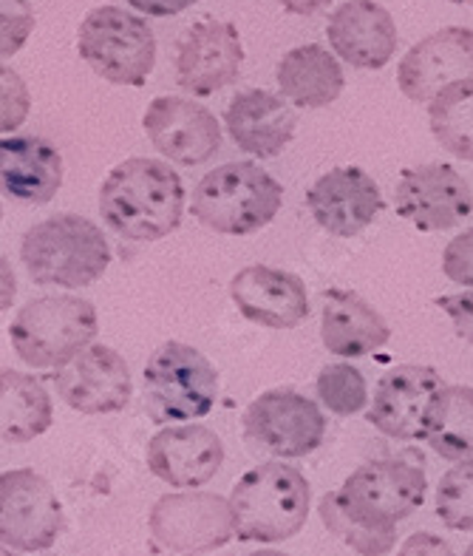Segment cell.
Returning a JSON list of instances; mask_svg holds the SVG:
<instances>
[{"label": "cell", "instance_id": "obj_1", "mask_svg": "<svg viewBox=\"0 0 473 556\" xmlns=\"http://www.w3.org/2000/svg\"><path fill=\"white\" fill-rule=\"evenodd\" d=\"M105 225L128 242H159L182 225L184 185L168 162L131 156L100 188Z\"/></svg>", "mask_w": 473, "mask_h": 556}, {"label": "cell", "instance_id": "obj_2", "mask_svg": "<svg viewBox=\"0 0 473 556\" xmlns=\"http://www.w3.org/2000/svg\"><path fill=\"white\" fill-rule=\"evenodd\" d=\"M21 258L35 285L77 290L94 285L108 270L111 248L94 222L77 213H60L26 230Z\"/></svg>", "mask_w": 473, "mask_h": 556}, {"label": "cell", "instance_id": "obj_3", "mask_svg": "<svg viewBox=\"0 0 473 556\" xmlns=\"http://www.w3.org/2000/svg\"><path fill=\"white\" fill-rule=\"evenodd\" d=\"M309 483L290 463H261L233 485L235 536L241 542H284L309 517Z\"/></svg>", "mask_w": 473, "mask_h": 556}, {"label": "cell", "instance_id": "obj_4", "mask_svg": "<svg viewBox=\"0 0 473 556\" xmlns=\"http://www.w3.org/2000/svg\"><path fill=\"white\" fill-rule=\"evenodd\" d=\"M284 188L255 162H227L204 174L193 191V216L221 236H250L270 225Z\"/></svg>", "mask_w": 473, "mask_h": 556}, {"label": "cell", "instance_id": "obj_5", "mask_svg": "<svg viewBox=\"0 0 473 556\" xmlns=\"http://www.w3.org/2000/svg\"><path fill=\"white\" fill-rule=\"evenodd\" d=\"M100 332L97 309L77 295H40L23 304L9 327L17 358L31 369H66Z\"/></svg>", "mask_w": 473, "mask_h": 556}, {"label": "cell", "instance_id": "obj_6", "mask_svg": "<svg viewBox=\"0 0 473 556\" xmlns=\"http://www.w3.org/2000/svg\"><path fill=\"white\" fill-rule=\"evenodd\" d=\"M77 49L91 72L114 86H145L156 66L153 29L119 7L91 9L77 31Z\"/></svg>", "mask_w": 473, "mask_h": 556}, {"label": "cell", "instance_id": "obj_7", "mask_svg": "<svg viewBox=\"0 0 473 556\" xmlns=\"http://www.w3.org/2000/svg\"><path fill=\"white\" fill-rule=\"evenodd\" d=\"M219 397V372L182 341H168L145 364V409L153 424L210 415Z\"/></svg>", "mask_w": 473, "mask_h": 556}, {"label": "cell", "instance_id": "obj_8", "mask_svg": "<svg viewBox=\"0 0 473 556\" xmlns=\"http://www.w3.org/2000/svg\"><path fill=\"white\" fill-rule=\"evenodd\" d=\"M429 480L420 463L369 460L337 489L341 508L351 520L374 531H394L397 522L425 503Z\"/></svg>", "mask_w": 473, "mask_h": 556}, {"label": "cell", "instance_id": "obj_9", "mask_svg": "<svg viewBox=\"0 0 473 556\" xmlns=\"http://www.w3.org/2000/svg\"><path fill=\"white\" fill-rule=\"evenodd\" d=\"M153 540L182 556H202L225 548L235 536L230 500L213 491H179L156 500L148 517Z\"/></svg>", "mask_w": 473, "mask_h": 556}, {"label": "cell", "instance_id": "obj_10", "mask_svg": "<svg viewBox=\"0 0 473 556\" xmlns=\"http://www.w3.org/2000/svg\"><path fill=\"white\" fill-rule=\"evenodd\" d=\"M63 505L43 475L12 469L0 477V542L15 554L49 551L63 534Z\"/></svg>", "mask_w": 473, "mask_h": 556}, {"label": "cell", "instance_id": "obj_11", "mask_svg": "<svg viewBox=\"0 0 473 556\" xmlns=\"http://www.w3.org/2000/svg\"><path fill=\"white\" fill-rule=\"evenodd\" d=\"M244 440L272 457H306L323 443L327 417L318 403L295 389H270L244 412Z\"/></svg>", "mask_w": 473, "mask_h": 556}, {"label": "cell", "instance_id": "obj_12", "mask_svg": "<svg viewBox=\"0 0 473 556\" xmlns=\"http://www.w3.org/2000/svg\"><path fill=\"white\" fill-rule=\"evenodd\" d=\"M397 213L423 233L451 230L473 213V191L465 176L445 162L406 168L394 191Z\"/></svg>", "mask_w": 473, "mask_h": 556}, {"label": "cell", "instance_id": "obj_13", "mask_svg": "<svg viewBox=\"0 0 473 556\" xmlns=\"http://www.w3.org/2000/svg\"><path fill=\"white\" fill-rule=\"evenodd\" d=\"M244 63L239 29L227 21L193 23L176 49V83L193 97H210L233 86Z\"/></svg>", "mask_w": 473, "mask_h": 556}, {"label": "cell", "instance_id": "obj_14", "mask_svg": "<svg viewBox=\"0 0 473 556\" xmlns=\"http://www.w3.org/2000/svg\"><path fill=\"white\" fill-rule=\"evenodd\" d=\"M400 91L411 103H431L457 83H473V29L448 26L408 49L397 66Z\"/></svg>", "mask_w": 473, "mask_h": 556}, {"label": "cell", "instance_id": "obj_15", "mask_svg": "<svg viewBox=\"0 0 473 556\" xmlns=\"http://www.w3.org/2000/svg\"><path fill=\"white\" fill-rule=\"evenodd\" d=\"M445 389L434 366L400 364L388 369L374 389L366 420L394 440H425V424L434 397Z\"/></svg>", "mask_w": 473, "mask_h": 556}, {"label": "cell", "instance_id": "obj_16", "mask_svg": "<svg viewBox=\"0 0 473 556\" xmlns=\"http://www.w3.org/2000/svg\"><path fill=\"white\" fill-rule=\"evenodd\" d=\"M142 125L153 148L184 168L202 165L221 148V125L216 114L184 97L151 100Z\"/></svg>", "mask_w": 473, "mask_h": 556}, {"label": "cell", "instance_id": "obj_17", "mask_svg": "<svg viewBox=\"0 0 473 556\" xmlns=\"http://www.w3.org/2000/svg\"><path fill=\"white\" fill-rule=\"evenodd\" d=\"M54 383L63 403L80 415H111L125 409L133 395L128 364L117 350L105 344L88 346L80 358L60 369Z\"/></svg>", "mask_w": 473, "mask_h": 556}, {"label": "cell", "instance_id": "obj_18", "mask_svg": "<svg viewBox=\"0 0 473 556\" xmlns=\"http://www.w3.org/2000/svg\"><path fill=\"white\" fill-rule=\"evenodd\" d=\"M306 205L327 233L351 239L378 219L383 211V193L372 174L346 165L323 174L306 193Z\"/></svg>", "mask_w": 473, "mask_h": 556}, {"label": "cell", "instance_id": "obj_19", "mask_svg": "<svg viewBox=\"0 0 473 556\" xmlns=\"http://www.w3.org/2000/svg\"><path fill=\"white\" fill-rule=\"evenodd\" d=\"M230 295L247 321L267 330H292L309 315L306 285L295 273L250 264L230 281Z\"/></svg>", "mask_w": 473, "mask_h": 556}, {"label": "cell", "instance_id": "obj_20", "mask_svg": "<svg viewBox=\"0 0 473 556\" xmlns=\"http://www.w3.org/2000/svg\"><path fill=\"white\" fill-rule=\"evenodd\" d=\"M225 463V443L202 424L170 426L148 443V469L176 489L210 483Z\"/></svg>", "mask_w": 473, "mask_h": 556}, {"label": "cell", "instance_id": "obj_21", "mask_svg": "<svg viewBox=\"0 0 473 556\" xmlns=\"http://www.w3.org/2000/svg\"><path fill=\"white\" fill-rule=\"evenodd\" d=\"M327 37L335 54L355 68L378 72L397 52V23L374 0H346L332 12Z\"/></svg>", "mask_w": 473, "mask_h": 556}, {"label": "cell", "instance_id": "obj_22", "mask_svg": "<svg viewBox=\"0 0 473 556\" xmlns=\"http://www.w3.org/2000/svg\"><path fill=\"white\" fill-rule=\"evenodd\" d=\"M225 125L241 151L258 160H272L292 142L298 117L281 94L250 88L230 100L225 111Z\"/></svg>", "mask_w": 473, "mask_h": 556}, {"label": "cell", "instance_id": "obj_23", "mask_svg": "<svg viewBox=\"0 0 473 556\" xmlns=\"http://www.w3.org/2000/svg\"><path fill=\"white\" fill-rule=\"evenodd\" d=\"M3 191L26 205H46L63 185V156L43 137H7L0 142Z\"/></svg>", "mask_w": 473, "mask_h": 556}, {"label": "cell", "instance_id": "obj_24", "mask_svg": "<svg viewBox=\"0 0 473 556\" xmlns=\"http://www.w3.org/2000/svg\"><path fill=\"white\" fill-rule=\"evenodd\" d=\"M321 338L323 346L341 358H360L386 344L392 330L363 295L332 287L323 293Z\"/></svg>", "mask_w": 473, "mask_h": 556}, {"label": "cell", "instance_id": "obj_25", "mask_svg": "<svg viewBox=\"0 0 473 556\" xmlns=\"http://www.w3.org/2000/svg\"><path fill=\"white\" fill-rule=\"evenodd\" d=\"M276 77L281 94L298 109H327L346 86L335 54H329V49L318 43H306L286 52L278 63Z\"/></svg>", "mask_w": 473, "mask_h": 556}, {"label": "cell", "instance_id": "obj_26", "mask_svg": "<svg viewBox=\"0 0 473 556\" xmlns=\"http://www.w3.org/2000/svg\"><path fill=\"white\" fill-rule=\"evenodd\" d=\"M54 420L49 392L31 375L3 369L0 372V432L7 443H29Z\"/></svg>", "mask_w": 473, "mask_h": 556}, {"label": "cell", "instance_id": "obj_27", "mask_svg": "<svg viewBox=\"0 0 473 556\" xmlns=\"http://www.w3.org/2000/svg\"><path fill=\"white\" fill-rule=\"evenodd\" d=\"M429 446L451 463H473V389L445 387L429 409Z\"/></svg>", "mask_w": 473, "mask_h": 556}, {"label": "cell", "instance_id": "obj_28", "mask_svg": "<svg viewBox=\"0 0 473 556\" xmlns=\"http://www.w3.org/2000/svg\"><path fill=\"white\" fill-rule=\"evenodd\" d=\"M431 131L457 160L473 162V83H457L439 91L429 105Z\"/></svg>", "mask_w": 473, "mask_h": 556}, {"label": "cell", "instance_id": "obj_29", "mask_svg": "<svg viewBox=\"0 0 473 556\" xmlns=\"http://www.w3.org/2000/svg\"><path fill=\"white\" fill-rule=\"evenodd\" d=\"M318 511H321L323 526H327L343 545H349V548L360 556H386L388 551L394 548V542H397V531H374V528H366L360 526V522L351 520L349 514L341 508L337 491L323 494Z\"/></svg>", "mask_w": 473, "mask_h": 556}, {"label": "cell", "instance_id": "obj_30", "mask_svg": "<svg viewBox=\"0 0 473 556\" xmlns=\"http://www.w3.org/2000/svg\"><path fill=\"white\" fill-rule=\"evenodd\" d=\"M318 397L332 415L351 417L369 401V387L357 366L329 364L318 375Z\"/></svg>", "mask_w": 473, "mask_h": 556}, {"label": "cell", "instance_id": "obj_31", "mask_svg": "<svg viewBox=\"0 0 473 556\" xmlns=\"http://www.w3.org/2000/svg\"><path fill=\"white\" fill-rule=\"evenodd\" d=\"M437 517L451 531H473V463L445 471L437 485Z\"/></svg>", "mask_w": 473, "mask_h": 556}, {"label": "cell", "instance_id": "obj_32", "mask_svg": "<svg viewBox=\"0 0 473 556\" xmlns=\"http://www.w3.org/2000/svg\"><path fill=\"white\" fill-rule=\"evenodd\" d=\"M3 37H0V52L3 58L21 52V46L29 40L35 29V12L26 0H3Z\"/></svg>", "mask_w": 473, "mask_h": 556}, {"label": "cell", "instance_id": "obj_33", "mask_svg": "<svg viewBox=\"0 0 473 556\" xmlns=\"http://www.w3.org/2000/svg\"><path fill=\"white\" fill-rule=\"evenodd\" d=\"M443 273L453 285L473 287V227L448 242L443 253Z\"/></svg>", "mask_w": 473, "mask_h": 556}, {"label": "cell", "instance_id": "obj_34", "mask_svg": "<svg viewBox=\"0 0 473 556\" xmlns=\"http://www.w3.org/2000/svg\"><path fill=\"white\" fill-rule=\"evenodd\" d=\"M0 77H3V123L0 128L3 134H12L29 114V88L9 66H3Z\"/></svg>", "mask_w": 473, "mask_h": 556}, {"label": "cell", "instance_id": "obj_35", "mask_svg": "<svg viewBox=\"0 0 473 556\" xmlns=\"http://www.w3.org/2000/svg\"><path fill=\"white\" fill-rule=\"evenodd\" d=\"M434 304L451 315L453 332H457V336L462 338L465 344H473V290H465V293L439 295Z\"/></svg>", "mask_w": 473, "mask_h": 556}, {"label": "cell", "instance_id": "obj_36", "mask_svg": "<svg viewBox=\"0 0 473 556\" xmlns=\"http://www.w3.org/2000/svg\"><path fill=\"white\" fill-rule=\"evenodd\" d=\"M397 556H453V551L443 536L429 534V531H417V534H411L402 542Z\"/></svg>", "mask_w": 473, "mask_h": 556}, {"label": "cell", "instance_id": "obj_37", "mask_svg": "<svg viewBox=\"0 0 473 556\" xmlns=\"http://www.w3.org/2000/svg\"><path fill=\"white\" fill-rule=\"evenodd\" d=\"M125 3L148 17H174L182 15L184 9H190L199 0H125Z\"/></svg>", "mask_w": 473, "mask_h": 556}, {"label": "cell", "instance_id": "obj_38", "mask_svg": "<svg viewBox=\"0 0 473 556\" xmlns=\"http://www.w3.org/2000/svg\"><path fill=\"white\" fill-rule=\"evenodd\" d=\"M278 3H281L290 15H315V12L327 9L332 0H278Z\"/></svg>", "mask_w": 473, "mask_h": 556}, {"label": "cell", "instance_id": "obj_39", "mask_svg": "<svg viewBox=\"0 0 473 556\" xmlns=\"http://www.w3.org/2000/svg\"><path fill=\"white\" fill-rule=\"evenodd\" d=\"M250 556H286V554H281V551H255V554Z\"/></svg>", "mask_w": 473, "mask_h": 556}, {"label": "cell", "instance_id": "obj_40", "mask_svg": "<svg viewBox=\"0 0 473 556\" xmlns=\"http://www.w3.org/2000/svg\"><path fill=\"white\" fill-rule=\"evenodd\" d=\"M448 3H459V7H471L473 0H448Z\"/></svg>", "mask_w": 473, "mask_h": 556}, {"label": "cell", "instance_id": "obj_41", "mask_svg": "<svg viewBox=\"0 0 473 556\" xmlns=\"http://www.w3.org/2000/svg\"><path fill=\"white\" fill-rule=\"evenodd\" d=\"M465 556H473V542H471V545H468V548H465Z\"/></svg>", "mask_w": 473, "mask_h": 556}]
</instances>
